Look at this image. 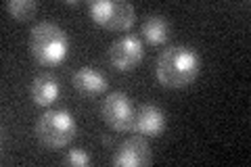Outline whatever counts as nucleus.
<instances>
[{
	"label": "nucleus",
	"mask_w": 251,
	"mask_h": 167,
	"mask_svg": "<svg viewBox=\"0 0 251 167\" xmlns=\"http://www.w3.org/2000/svg\"><path fill=\"white\" fill-rule=\"evenodd\" d=\"M201 71V57L193 46L172 44L155 59V77L163 88H186L197 79Z\"/></svg>",
	"instance_id": "obj_1"
},
{
	"label": "nucleus",
	"mask_w": 251,
	"mask_h": 167,
	"mask_svg": "<svg viewBox=\"0 0 251 167\" xmlns=\"http://www.w3.org/2000/svg\"><path fill=\"white\" fill-rule=\"evenodd\" d=\"M27 48L40 65H59L69 54V36L59 23L40 21L29 31Z\"/></svg>",
	"instance_id": "obj_2"
},
{
	"label": "nucleus",
	"mask_w": 251,
	"mask_h": 167,
	"mask_svg": "<svg viewBox=\"0 0 251 167\" xmlns=\"http://www.w3.org/2000/svg\"><path fill=\"white\" fill-rule=\"evenodd\" d=\"M36 138L46 148H63L75 138L77 123L74 115L65 109H50L36 121Z\"/></svg>",
	"instance_id": "obj_3"
},
{
	"label": "nucleus",
	"mask_w": 251,
	"mask_h": 167,
	"mask_svg": "<svg viewBox=\"0 0 251 167\" xmlns=\"http://www.w3.org/2000/svg\"><path fill=\"white\" fill-rule=\"evenodd\" d=\"M88 15L94 23L113 31L130 29L136 21L134 4L126 0H90Z\"/></svg>",
	"instance_id": "obj_4"
},
{
	"label": "nucleus",
	"mask_w": 251,
	"mask_h": 167,
	"mask_svg": "<svg viewBox=\"0 0 251 167\" xmlns=\"http://www.w3.org/2000/svg\"><path fill=\"white\" fill-rule=\"evenodd\" d=\"M100 115H103V121L115 132H128L132 130V121H134V107L126 92H109L100 107Z\"/></svg>",
	"instance_id": "obj_5"
},
{
	"label": "nucleus",
	"mask_w": 251,
	"mask_h": 167,
	"mask_svg": "<svg viewBox=\"0 0 251 167\" xmlns=\"http://www.w3.org/2000/svg\"><path fill=\"white\" fill-rule=\"evenodd\" d=\"M109 63L117 69V71H130L138 67V63L145 57V48H143V40L138 36H130L124 34L120 38H115L111 46H109Z\"/></svg>",
	"instance_id": "obj_6"
},
{
	"label": "nucleus",
	"mask_w": 251,
	"mask_h": 167,
	"mask_svg": "<svg viewBox=\"0 0 251 167\" xmlns=\"http://www.w3.org/2000/svg\"><path fill=\"white\" fill-rule=\"evenodd\" d=\"M153 161L151 144L147 142L143 134L126 138L120 146H117L111 163L115 167H147Z\"/></svg>",
	"instance_id": "obj_7"
},
{
	"label": "nucleus",
	"mask_w": 251,
	"mask_h": 167,
	"mask_svg": "<svg viewBox=\"0 0 251 167\" xmlns=\"http://www.w3.org/2000/svg\"><path fill=\"white\" fill-rule=\"evenodd\" d=\"M166 113L155 105H143L134 111V121H132V132L143 134V136H161L166 130Z\"/></svg>",
	"instance_id": "obj_8"
},
{
	"label": "nucleus",
	"mask_w": 251,
	"mask_h": 167,
	"mask_svg": "<svg viewBox=\"0 0 251 167\" xmlns=\"http://www.w3.org/2000/svg\"><path fill=\"white\" fill-rule=\"evenodd\" d=\"M29 94H31V100H34L36 105H40V107L52 105L61 94V86H59L57 75L49 73V71L38 73L29 86Z\"/></svg>",
	"instance_id": "obj_9"
},
{
	"label": "nucleus",
	"mask_w": 251,
	"mask_h": 167,
	"mask_svg": "<svg viewBox=\"0 0 251 167\" xmlns=\"http://www.w3.org/2000/svg\"><path fill=\"white\" fill-rule=\"evenodd\" d=\"M72 82L75 86V90H80L82 94H100L109 86L105 73L94 67H80L74 73Z\"/></svg>",
	"instance_id": "obj_10"
},
{
	"label": "nucleus",
	"mask_w": 251,
	"mask_h": 167,
	"mask_svg": "<svg viewBox=\"0 0 251 167\" xmlns=\"http://www.w3.org/2000/svg\"><path fill=\"white\" fill-rule=\"evenodd\" d=\"M170 36V23L161 13L147 15L143 21V38L149 44H163Z\"/></svg>",
	"instance_id": "obj_11"
},
{
	"label": "nucleus",
	"mask_w": 251,
	"mask_h": 167,
	"mask_svg": "<svg viewBox=\"0 0 251 167\" xmlns=\"http://www.w3.org/2000/svg\"><path fill=\"white\" fill-rule=\"evenodd\" d=\"M4 11L15 21H29L38 13V2L36 0H6Z\"/></svg>",
	"instance_id": "obj_12"
},
{
	"label": "nucleus",
	"mask_w": 251,
	"mask_h": 167,
	"mask_svg": "<svg viewBox=\"0 0 251 167\" xmlns=\"http://www.w3.org/2000/svg\"><path fill=\"white\" fill-rule=\"evenodd\" d=\"M63 163L65 165H75V167H86L90 163V155L86 153L84 148H72V150H67Z\"/></svg>",
	"instance_id": "obj_13"
}]
</instances>
